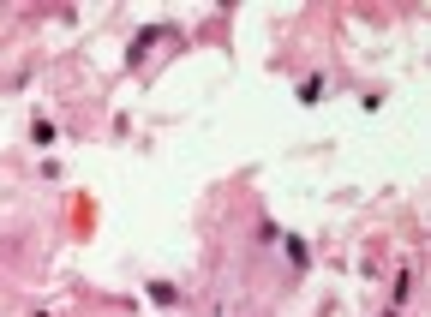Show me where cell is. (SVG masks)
Segmentation results:
<instances>
[{
	"mask_svg": "<svg viewBox=\"0 0 431 317\" xmlns=\"http://www.w3.org/2000/svg\"><path fill=\"white\" fill-rule=\"evenodd\" d=\"M30 138H36V144H42V150H48V144H54L60 132H54V120H36V126H30Z\"/></svg>",
	"mask_w": 431,
	"mask_h": 317,
	"instance_id": "cell-1",
	"label": "cell"
}]
</instances>
